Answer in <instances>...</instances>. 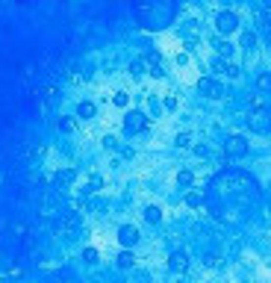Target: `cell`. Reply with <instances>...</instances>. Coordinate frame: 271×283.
Instances as JSON below:
<instances>
[{"mask_svg":"<svg viewBox=\"0 0 271 283\" xmlns=\"http://www.w3.org/2000/svg\"><path fill=\"white\" fill-rule=\"evenodd\" d=\"M236 30H239V15L233 9H221L215 15V32L218 35H233Z\"/></svg>","mask_w":271,"mask_h":283,"instance_id":"6da1fadb","label":"cell"},{"mask_svg":"<svg viewBox=\"0 0 271 283\" xmlns=\"http://www.w3.org/2000/svg\"><path fill=\"white\" fill-rule=\"evenodd\" d=\"M148 130V115L142 112V109H130L127 115H124V133L127 136H139V133H145Z\"/></svg>","mask_w":271,"mask_h":283,"instance_id":"7a4b0ae2","label":"cell"},{"mask_svg":"<svg viewBox=\"0 0 271 283\" xmlns=\"http://www.w3.org/2000/svg\"><path fill=\"white\" fill-rule=\"evenodd\" d=\"M248 127H251V133L269 136L271 133V109H254L248 115Z\"/></svg>","mask_w":271,"mask_h":283,"instance_id":"3957f363","label":"cell"},{"mask_svg":"<svg viewBox=\"0 0 271 283\" xmlns=\"http://www.w3.org/2000/svg\"><path fill=\"white\" fill-rule=\"evenodd\" d=\"M198 92H201L204 97H210V100L224 97V86H221L215 77H201V80H198Z\"/></svg>","mask_w":271,"mask_h":283,"instance_id":"277c9868","label":"cell"},{"mask_svg":"<svg viewBox=\"0 0 271 283\" xmlns=\"http://www.w3.org/2000/svg\"><path fill=\"white\" fill-rule=\"evenodd\" d=\"M248 154V142L242 139V136H227V142H224V157L227 159H242Z\"/></svg>","mask_w":271,"mask_h":283,"instance_id":"5b68a950","label":"cell"},{"mask_svg":"<svg viewBox=\"0 0 271 283\" xmlns=\"http://www.w3.org/2000/svg\"><path fill=\"white\" fill-rule=\"evenodd\" d=\"M118 242H121V248H136V242H139V227H136V224H121V227H118Z\"/></svg>","mask_w":271,"mask_h":283,"instance_id":"8992f818","label":"cell"},{"mask_svg":"<svg viewBox=\"0 0 271 283\" xmlns=\"http://www.w3.org/2000/svg\"><path fill=\"white\" fill-rule=\"evenodd\" d=\"M77 118H80V121H91V118H97V106H94L91 100H80V103H77Z\"/></svg>","mask_w":271,"mask_h":283,"instance_id":"52a82bcc","label":"cell"},{"mask_svg":"<svg viewBox=\"0 0 271 283\" xmlns=\"http://www.w3.org/2000/svg\"><path fill=\"white\" fill-rule=\"evenodd\" d=\"M168 266H171V272H186V269H189V257H186V251H174Z\"/></svg>","mask_w":271,"mask_h":283,"instance_id":"ba28073f","label":"cell"},{"mask_svg":"<svg viewBox=\"0 0 271 283\" xmlns=\"http://www.w3.org/2000/svg\"><path fill=\"white\" fill-rule=\"evenodd\" d=\"M212 47H215V53H218V56H224V59H230V56H233V50H236L224 35H221V38H215V41H212Z\"/></svg>","mask_w":271,"mask_h":283,"instance_id":"9c48e42d","label":"cell"},{"mask_svg":"<svg viewBox=\"0 0 271 283\" xmlns=\"http://www.w3.org/2000/svg\"><path fill=\"white\" fill-rule=\"evenodd\" d=\"M239 47H242V50H254V47H257V32H254V30H242Z\"/></svg>","mask_w":271,"mask_h":283,"instance_id":"30bf717a","label":"cell"},{"mask_svg":"<svg viewBox=\"0 0 271 283\" xmlns=\"http://www.w3.org/2000/svg\"><path fill=\"white\" fill-rule=\"evenodd\" d=\"M133 263H136V257H133V248H124V251L115 257V266H118V269H133Z\"/></svg>","mask_w":271,"mask_h":283,"instance_id":"8fae6325","label":"cell"},{"mask_svg":"<svg viewBox=\"0 0 271 283\" xmlns=\"http://www.w3.org/2000/svg\"><path fill=\"white\" fill-rule=\"evenodd\" d=\"M192 183H195V171H189V168L177 171V186L180 189H192Z\"/></svg>","mask_w":271,"mask_h":283,"instance_id":"7c38bea8","label":"cell"},{"mask_svg":"<svg viewBox=\"0 0 271 283\" xmlns=\"http://www.w3.org/2000/svg\"><path fill=\"white\" fill-rule=\"evenodd\" d=\"M210 68H212V74H227V68H230V59H224V56H215V59L210 62Z\"/></svg>","mask_w":271,"mask_h":283,"instance_id":"4fadbf2b","label":"cell"},{"mask_svg":"<svg viewBox=\"0 0 271 283\" xmlns=\"http://www.w3.org/2000/svg\"><path fill=\"white\" fill-rule=\"evenodd\" d=\"M56 180H59V186H71V183L77 180V171H74V168H62V171L56 174Z\"/></svg>","mask_w":271,"mask_h":283,"instance_id":"5bb4252c","label":"cell"},{"mask_svg":"<svg viewBox=\"0 0 271 283\" xmlns=\"http://www.w3.org/2000/svg\"><path fill=\"white\" fill-rule=\"evenodd\" d=\"M257 89H260L263 94H271V71H263V74L257 77Z\"/></svg>","mask_w":271,"mask_h":283,"instance_id":"9a60e30c","label":"cell"},{"mask_svg":"<svg viewBox=\"0 0 271 283\" xmlns=\"http://www.w3.org/2000/svg\"><path fill=\"white\" fill-rule=\"evenodd\" d=\"M112 106L127 109V106H130V94H127V92H115V94H112Z\"/></svg>","mask_w":271,"mask_h":283,"instance_id":"2e32d148","label":"cell"},{"mask_svg":"<svg viewBox=\"0 0 271 283\" xmlns=\"http://www.w3.org/2000/svg\"><path fill=\"white\" fill-rule=\"evenodd\" d=\"M186 207H192V210L204 207V195L201 192H186Z\"/></svg>","mask_w":271,"mask_h":283,"instance_id":"e0dca14e","label":"cell"},{"mask_svg":"<svg viewBox=\"0 0 271 283\" xmlns=\"http://www.w3.org/2000/svg\"><path fill=\"white\" fill-rule=\"evenodd\" d=\"M145 221L159 224V221H162V210H159V207H148V210H145Z\"/></svg>","mask_w":271,"mask_h":283,"instance_id":"ac0fdd59","label":"cell"},{"mask_svg":"<svg viewBox=\"0 0 271 283\" xmlns=\"http://www.w3.org/2000/svg\"><path fill=\"white\" fill-rule=\"evenodd\" d=\"M56 127H59V133H74V118H68V115H62L59 121H56Z\"/></svg>","mask_w":271,"mask_h":283,"instance_id":"d6986e66","label":"cell"},{"mask_svg":"<svg viewBox=\"0 0 271 283\" xmlns=\"http://www.w3.org/2000/svg\"><path fill=\"white\" fill-rule=\"evenodd\" d=\"M148 109H151V115H153V118H159L165 106H162V100H156V97H148Z\"/></svg>","mask_w":271,"mask_h":283,"instance_id":"ffe728a7","label":"cell"},{"mask_svg":"<svg viewBox=\"0 0 271 283\" xmlns=\"http://www.w3.org/2000/svg\"><path fill=\"white\" fill-rule=\"evenodd\" d=\"M174 145H177V148H189V145H192V133H180V136L174 139Z\"/></svg>","mask_w":271,"mask_h":283,"instance_id":"44dd1931","label":"cell"},{"mask_svg":"<svg viewBox=\"0 0 271 283\" xmlns=\"http://www.w3.org/2000/svg\"><path fill=\"white\" fill-rule=\"evenodd\" d=\"M83 260H86L89 266H94V263H97V248H86V251H83Z\"/></svg>","mask_w":271,"mask_h":283,"instance_id":"7402d4cb","label":"cell"},{"mask_svg":"<svg viewBox=\"0 0 271 283\" xmlns=\"http://www.w3.org/2000/svg\"><path fill=\"white\" fill-rule=\"evenodd\" d=\"M145 62H148V59H136V62L130 65V74H136V77H139V74L145 71Z\"/></svg>","mask_w":271,"mask_h":283,"instance_id":"603a6c76","label":"cell"},{"mask_svg":"<svg viewBox=\"0 0 271 283\" xmlns=\"http://www.w3.org/2000/svg\"><path fill=\"white\" fill-rule=\"evenodd\" d=\"M162 106H165L168 112H174V109H177V97H174V94H165V100H162Z\"/></svg>","mask_w":271,"mask_h":283,"instance_id":"cb8c5ba5","label":"cell"},{"mask_svg":"<svg viewBox=\"0 0 271 283\" xmlns=\"http://www.w3.org/2000/svg\"><path fill=\"white\" fill-rule=\"evenodd\" d=\"M251 106H254V109H266V97H263V94H254Z\"/></svg>","mask_w":271,"mask_h":283,"instance_id":"d4e9b609","label":"cell"},{"mask_svg":"<svg viewBox=\"0 0 271 283\" xmlns=\"http://www.w3.org/2000/svg\"><path fill=\"white\" fill-rule=\"evenodd\" d=\"M103 148H106V151H115V148H118V139H115V136H106V139H103Z\"/></svg>","mask_w":271,"mask_h":283,"instance_id":"484cf974","label":"cell"},{"mask_svg":"<svg viewBox=\"0 0 271 283\" xmlns=\"http://www.w3.org/2000/svg\"><path fill=\"white\" fill-rule=\"evenodd\" d=\"M227 77H239V65H233V62H230V68H227Z\"/></svg>","mask_w":271,"mask_h":283,"instance_id":"4316f807","label":"cell"},{"mask_svg":"<svg viewBox=\"0 0 271 283\" xmlns=\"http://www.w3.org/2000/svg\"><path fill=\"white\" fill-rule=\"evenodd\" d=\"M177 65H189V56L186 53H177Z\"/></svg>","mask_w":271,"mask_h":283,"instance_id":"83f0119b","label":"cell"},{"mask_svg":"<svg viewBox=\"0 0 271 283\" xmlns=\"http://www.w3.org/2000/svg\"><path fill=\"white\" fill-rule=\"evenodd\" d=\"M195 154H198V157H207L210 151H207V145H198V148H195Z\"/></svg>","mask_w":271,"mask_h":283,"instance_id":"f1b7e54d","label":"cell"}]
</instances>
